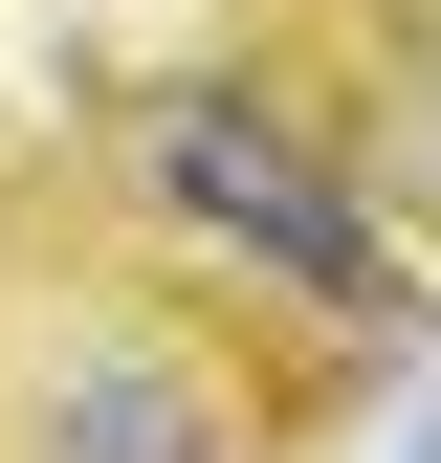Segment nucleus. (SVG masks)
I'll return each instance as SVG.
<instances>
[{
    "label": "nucleus",
    "instance_id": "f03ea898",
    "mask_svg": "<svg viewBox=\"0 0 441 463\" xmlns=\"http://www.w3.org/2000/svg\"><path fill=\"white\" fill-rule=\"evenodd\" d=\"M0 463H265L243 309H199V287H44V309H0Z\"/></svg>",
    "mask_w": 441,
    "mask_h": 463
},
{
    "label": "nucleus",
    "instance_id": "20e7f679",
    "mask_svg": "<svg viewBox=\"0 0 441 463\" xmlns=\"http://www.w3.org/2000/svg\"><path fill=\"white\" fill-rule=\"evenodd\" d=\"M398 463H441V397H419V420H398Z\"/></svg>",
    "mask_w": 441,
    "mask_h": 463
},
{
    "label": "nucleus",
    "instance_id": "7ed1b4c3",
    "mask_svg": "<svg viewBox=\"0 0 441 463\" xmlns=\"http://www.w3.org/2000/svg\"><path fill=\"white\" fill-rule=\"evenodd\" d=\"M331 155H353V199L398 221V265H419V309H441V23L375 44V110H331Z\"/></svg>",
    "mask_w": 441,
    "mask_h": 463
},
{
    "label": "nucleus",
    "instance_id": "f257e3e1",
    "mask_svg": "<svg viewBox=\"0 0 441 463\" xmlns=\"http://www.w3.org/2000/svg\"><path fill=\"white\" fill-rule=\"evenodd\" d=\"M110 221H133L155 265H199V309L331 331V354H398L419 331L398 221L353 199V155H331V110L287 67H155L110 110Z\"/></svg>",
    "mask_w": 441,
    "mask_h": 463
}]
</instances>
